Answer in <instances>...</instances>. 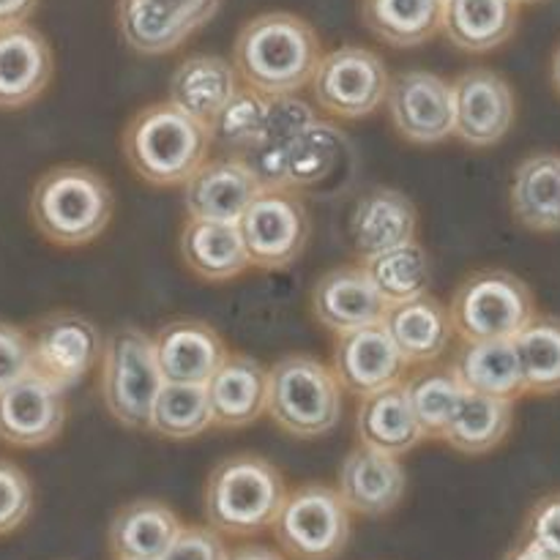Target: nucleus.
Returning a JSON list of instances; mask_svg holds the SVG:
<instances>
[{
    "instance_id": "f257e3e1",
    "label": "nucleus",
    "mask_w": 560,
    "mask_h": 560,
    "mask_svg": "<svg viewBox=\"0 0 560 560\" xmlns=\"http://www.w3.org/2000/svg\"><path fill=\"white\" fill-rule=\"evenodd\" d=\"M320 58V36L310 20L293 11L252 16L233 44V66L241 82L266 96L304 91Z\"/></svg>"
},
{
    "instance_id": "f03ea898",
    "label": "nucleus",
    "mask_w": 560,
    "mask_h": 560,
    "mask_svg": "<svg viewBox=\"0 0 560 560\" xmlns=\"http://www.w3.org/2000/svg\"><path fill=\"white\" fill-rule=\"evenodd\" d=\"M284 495L288 485L271 459L252 452L230 454L208 474L202 514L206 525L219 530L224 539H257L271 530Z\"/></svg>"
},
{
    "instance_id": "7ed1b4c3",
    "label": "nucleus",
    "mask_w": 560,
    "mask_h": 560,
    "mask_svg": "<svg viewBox=\"0 0 560 560\" xmlns=\"http://www.w3.org/2000/svg\"><path fill=\"white\" fill-rule=\"evenodd\" d=\"M113 211L115 197L107 178L85 164H58L31 191L33 228L63 249L93 244L109 228Z\"/></svg>"
},
{
    "instance_id": "20e7f679",
    "label": "nucleus",
    "mask_w": 560,
    "mask_h": 560,
    "mask_svg": "<svg viewBox=\"0 0 560 560\" xmlns=\"http://www.w3.org/2000/svg\"><path fill=\"white\" fill-rule=\"evenodd\" d=\"M124 156L137 178L151 186H184L211 153L202 120L170 102L142 107L124 129Z\"/></svg>"
},
{
    "instance_id": "39448f33",
    "label": "nucleus",
    "mask_w": 560,
    "mask_h": 560,
    "mask_svg": "<svg viewBox=\"0 0 560 560\" xmlns=\"http://www.w3.org/2000/svg\"><path fill=\"white\" fill-rule=\"evenodd\" d=\"M345 392L331 366L306 353H290L268 370L266 413L288 435L312 441L342 421Z\"/></svg>"
},
{
    "instance_id": "423d86ee",
    "label": "nucleus",
    "mask_w": 560,
    "mask_h": 560,
    "mask_svg": "<svg viewBox=\"0 0 560 560\" xmlns=\"http://www.w3.org/2000/svg\"><path fill=\"white\" fill-rule=\"evenodd\" d=\"M164 377L153 355V337L140 326H118L104 339L98 361V394L107 413L126 430H148L153 399Z\"/></svg>"
},
{
    "instance_id": "0eeeda50",
    "label": "nucleus",
    "mask_w": 560,
    "mask_h": 560,
    "mask_svg": "<svg viewBox=\"0 0 560 560\" xmlns=\"http://www.w3.org/2000/svg\"><path fill=\"white\" fill-rule=\"evenodd\" d=\"M271 534L288 560H339L353 536V514L337 487L312 481L288 490Z\"/></svg>"
},
{
    "instance_id": "6e6552de",
    "label": "nucleus",
    "mask_w": 560,
    "mask_h": 560,
    "mask_svg": "<svg viewBox=\"0 0 560 560\" xmlns=\"http://www.w3.org/2000/svg\"><path fill=\"white\" fill-rule=\"evenodd\" d=\"M448 315L459 339H514L536 317V299L517 273L481 268L457 284Z\"/></svg>"
},
{
    "instance_id": "1a4fd4ad",
    "label": "nucleus",
    "mask_w": 560,
    "mask_h": 560,
    "mask_svg": "<svg viewBox=\"0 0 560 560\" xmlns=\"http://www.w3.org/2000/svg\"><path fill=\"white\" fill-rule=\"evenodd\" d=\"M392 74L375 49L345 44L323 52L310 88L315 107L331 118L359 120L386 104Z\"/></svg>"
},
{
    "instance_id": "9d476101",
    "label": "nucleus",
    "mask_w": 560,
    "mask_h": 560,
    "mask_svg": "<svg viewBox=\"0 0 560 560\" xmlns=\"http://www.w3.org/2000/svg\"><path fill=\"white\" fill-rule=\"evenodd\" d=\"M249 266L260 271L290 268L310 244L312 222L295 189H260L238 222Z\"/></svg>"
},
{
    "instance_id": "9b49d317",
    "label": "nucleus",
    "mask_w": 560,
    "mask_h": 560,
    "mask_svg": "<svg viewBox=\"0 0 560 560\" xmlns=\"http://www.w3.org/2000/svg\"><path fill=\"white\" fill-rule=\"evenodd\" d=\"M33 372L63 392L85 381L104 353V334L80 312H49L27 331Z\"/></svg>"
},
{
    "instance_id": "f8f14e48",
    "label": "nucleus",
    "mask_w": 560,
    "mask_h": 560,
    "mask_svg": "<svg viewBox=\"0 0 560 560\" xmlns=\"http://www.w3.org/2000/svg\"><path fill=\"white\" fill-rule=\"evenodd\" d=\"M222 9V0H118V31L145 58L184 47Z\"/></svg>"
},
{
    "instance_id": "ddd939ff",
    "label": "nucleus",
    "mask_w": 560,
    "mask_h": 560,
    "mask_svg": "<svg viewBox=\"0 0 560 560\" xmlns=\"http://www.w3.org/2000/svg\"><path fill=\"white\" fill-rule=\"evenodd\" d=\"M394 131L413 145H438L454 137L452 80L427 69H405L392 77L386 96Z\"/></svg>"
},
{
    "instance_id": "4468645a",
    "label": "nucleus",
    "mask_w": 560,
    "mask_h": 560,
    "mask_svg": "<svg viewBox=\"0 0 560 560\" xmlns=\"http://www.w3.org/2000/svg\"><path fill=\"white\" fill-rule=\"evenodd\" d=\"M454 137L468 148H492L512 131L517 96L498 71L476 66L452 80Z\"/></svg>"
},
{
    "instance_id": "2eb2a0df",
    "label": "nucleus",
    "mask_w": 560,
    "mask_h": 560,
    "mask_svg": "<svg viewBox=\"0 0 560 560\" xmlns=\"http://www.w3.org/2000/svg\"><path fill=\"white\" fill-rule=\"evenodd\" d=\"M66 427V392L38 372H27L0 392V441L14 448H42Z\"/></svg>"
},
{
    "instance_id": "dca6fc26",
    "label": "nucleus",
    "mask_w": 560,
    "mask_h": 560,
    "mask_svg": "<svg viewBox=\"0 0 560 560\" xmlns=\"http://www.w3.org/2000/svg\"><path fill=\"white\" fill-rule=\"evenodd\" d=\"M328 366L337 375L342 392L359 399L402 383L410 370L383 323L339 334Z\"/></svg>"
},
{
    "instance_id": "f3484780",
    "label": "nucleus",
    "mask_w": 560,
    "mask_h": 560,
    "mask_svg": "<svg viewBox=\"0 0 560 560\" xmlns=\"http://www.w3.org/2000/svg\"><path fill=\"white\" fill-rule=\"evenodd\" d=\"M337 492L350 514L364 520L388 517L399 509L408 492V474L399 457L355 446L345 454L337 474Z\"/></svg>"
},
{
    "instance_id": "a211bd4d",
    "label": "nucleus",
    "mask_w": 560,
    "mask_h": 560,
    "mask_svg": "<svg viewBox=\"0 0 560 560\" xmlns=\"http://www.w3.org/2000/svg\"><path fill=\"white\" fill-rule=\"evenodd\" d=\"M312 315L326 331L348 334L355 328L383 323L388 301L361 266H337L323 273L312 288Z\"/></svg>"
},
{
    "instance_id": "6ab92c4d",
    "label": "nucleus",
    "mask_w": 560,
    "mask_h": 560,
    "mask_svg": "<svg viewBox=\"0 0 560 560\" xmlns=\"http://www.w3.org/2000/svg\"><path fill=\"white\" fill-rule=\"evenodd\" d=\"M260 189V180L244 159H206L184 184V208L189 219L238 222Z\"/></svg>"
},
{
    "instance_id": "aec40b11",
    "label": "nucleus",
    "mask_w": 560,
    "mask_h": 560,
    "mask_svg": "<svg viewBox=\"0 0 560 560\" xmlns=\"http://www.w3.org/2000/svg\"><path fill=\"white\" fill-rule=\"evenodd\" d=\"M228 353V345L217 328L195 317L170 320L153 334V355L164 383L206 386Z\"/></svg>"
},
{
    "instance_id": "412c9836",
    "label": "nucleus",
    "mask_w": 560,
    "mask_h": 560,
    "mask_svg": "<svg viewBox=\"0 0 560 560\" xmlns=\"http://www.w3.org/2000/svg\"><path fill=\"white\" fill-rule=\"evenodd\" d=\"M55 71L49 42L31 22L0 27V109H22L47 91Z\"/></svg>"
},
{
    "instance_id": "4be33fe9",
    "label": "nucleus",
    "mask_w": 560,
    "mask_h": 560,
    "mask_svg": "<svg viewBox=\"0 0 560 560\" xmlns=\"http://www.w3.org/2000/svg\"><path fill=\"white\" fill-rule=\"evenodd\" d=\"M416 233H419V211L413 200L392 186H375L364 191L350 213V238L361 260L416 241Z\"/></svg>"
},
{
    "instance_id": "5701e85b",
    "label": "nucleus",
    "mask_w": 560,
    "mask_h": 560,
    "mask_svg": "<svg viewBox=\"0 0 560 560\" xmlns=\"http://www.w3.org/2000/svg\"><path fill=\"white\" fill-rule=\"evenodd\" d=\"M383 326L402 359L408 361V366L441 361L452 350L454 337H457L448 306L430 293L388 306Z\"/></svg>"
},
{
    "instance_id": "b1692460",
    "label": "nucleus",
    "mask_w": 560,
    "mask_h": 560,
    "mask_svg": "<svg viewBox=\"0 0 560 560\" xmlns=\"http://www.w3.org/2000/svg\"><path fill=\"white\" fill-rule=\"evenodd\" d=\"M213 427L241 430L266 416L268 370L252 355L228 353L206 383Z\"/></svg>"
},
{
    "instance_id": "393cba45",
    "label": "nucleus",
    "mask_w": 560,
    "mask_h": 560,
    "mask_svg": "<svg viewBox=\"0 0 560 560\" xmlns=\"http://www.w3.org/2000/svg\"><path fill=\"white\" fill-rule=\"evenodd\" d=\"M448 366L465 392L509 402L525 397L523 370L512 339H459Z\"/></svg>"
},
{
    "instance_id": "a878e982",
    "label": "nucleus",
    "mask_w": 560,
    "mask_h": 560,
    "mask_svg": "<svg viewBox=\"0 0 560 560\" xmlns=\"http://www.w3.org/2000/svg\"><path fill=\"white\" fill-rule=\"evenodd\" d=\"M173 506L156 498H137L113 514L107 547L113 560H159L180 530Z\"/></svg>"
},
{
    "instance_id": "bb28decb",
    "label": "nucleus",
    "mask_w": 560,
    "mask_h": 560,
    "mask_svg": "<svg viewBox=\"0 0 560 560\" xmlns=\"http://www.w3.org/2000/svg\"><path fill=\"white\" fill-rule=\"evenodd\" d=\"M238 88L241 77L233 60L222 58V55L195 52L180 60L170 74L167 102L208 126L213 115L235 96Z\"/></svg>"
},
{
    "instance_id": "cd10ccee",
    "label": "nucleus",
    "mask_w": 560,
    "mask_h": 560,
    "mask_svg": "<svg viewBox=\"0 0 560 560\" xmlns=\"http://www.w3.org/2000/svg\"><path fill=\"white\" fill-rule=\"evenodd\" d=\"M355 435L361 446L388 454V457H405L421 441H427L402 383L361 397L359 410H355Z\"/></svg>"
},
{
    "instance_id": "c85d7f7f",
    "label": "nucleus",
    "mask_w": 560,
    "mask_h": 560,
    "mask_svg": "<svg viewBox=\"0 0 560 560\" xmlns=\"http://www.w3.org/2000/svg\"><path fill=\"white\" fill-rule=\"evenodd\" d=\"M509 206L520 228L530 233H560V153L539 151L514 167Z\"/></svg>"
},
{
    "instance_id": "c756f323",
    "label": "nucleus",
    "mask_w": 560,
    "mask_h": 560,
    "mask_svg": "<svg viewBox=\"0 0 560 560\" xmlns=\"http://www.w3.org/2000/svg\"><path fill=\"white\" fill-rule=\"evenodd\" d=\"M517 27V0H443L441 31L459 52H492L503 47Z\"/></svg>"
},
{
    "instance_id": "7c9ffc66",
    "label": "nucleus",
    "mask_w": 560,
    "mask_h": 560,
    "mask_svg": "<svg viewBox=\"0 0 560 560\" xmlns=\"http://www.w3.org/2000/svg\"><path fill=\"white\" fill-rule=\"evenodd\" d=\"M320 115L299 98L295 93L290 96H271V109H268V124L262 129L260 140L252 145L244 162L260 180L262 189H288V156L293 148L295 137L306 129Z\"/></svg>"
},
{
    "instance_id": "2f4dec72",
    "label": "nucleus",
    "mask_w": 560,
    "mask_h": 560,
    "mask_svg": "<svg viewBox=\"0 0 560 560\" xmlns=\"http://www.w3.org/2000/svg\"><path fill=\"white\" fill-rule=\"evenodd\" d=\"M178 252L184 266L202 282H230L252 268L235 222L186 219L180 228Z\"/></svg>"
},
{
    "instance_id": "473e14b6",
    "label": "nucleus",
    "mask_w": 560,
    "mask_h": 560,
    "mask_svg": "<svg viewBox=\"0 0 560 560\" xmlns=\"http://www.w3.org/2000/svg\"><path fill=\"white\" fill-rule=\"evenodd\" d=\"M512 427L514 402L463 392L441 441L465 457H485L506 441Z\"/></svg>"
},
{
    "instance_id": "72a5a7b5",
    "label": "nucleus",
    "mask_w": 560,
    "mask_h": 560,
    "mask_svg": "<svg viewBox=\"0 0 560 560\" xmlns=\"http://www.w3.org/2000/svg\"><path fill=\"white\" fill-rule=\"evenodd\" d=\"M443 0H361L366 31L397 49L421 47L441 31Z\"/></svg>"
},
{
    "instance_id": "f704fd0d",
    "label": "nucleus",
    "mask_w": 560,
    "mask_h": 560,
    "mask_svg": "<svg viewBox=\"0 0 560 560\" xmlns=\"http://www.w3.org/2000/svg\"><path fill=\"white\" fill-rule=\"evenodd\" d=\"M361 266L366 268L388 306L419 299L432 288V260L419 241H408V244L394 246L381 255L364 257Z\"/></svg>"
},
{
    "instance_id": "c9c22d12",
    "label": "nucleus",
    "mask_w": 560,
    "mask_h": 560,
    "mask_svg": "<svg viewBox=\"0 0 560 560\" xmlns=\"http://www.w3.org/2000/svg\"><path fill=\"white\" fill-rule=\"evenodd\" d=\"M523 370L525 394H560V317L539 315L512 339Z\"/></svg>"
},
{
    "instance_id": "e433bc0d",
    "label": "nucleus",
    "mask_w": 560,
    "mask_h": 560,
    "mask_svg": "<svg viewBox=\"0 0 560 560\" xmlns=\"http://www.w3.org/2000/svg\"><path fill=\"white\" fill-rule=\"evenodd\" d=\"M402 386L424 438L441 441L443 430H446L448 419H452L454 408L465 392L452 366L438 364V361L421 364L419 370L405 375Z\"/></svg>"
},
{
    "instance_id": "4c0bfd02",
    "label": "nucleus",
    "mask_w": 560,
    "mask_h": 560,
    "mask_svg": "<svg viewBox=\"0 0 560 560\" xmlns=\"http://www.w3.org/2000/svg\"><path fill=\"white\" fill-rule=\"evenodd\" d=\"M213 427L206 386L197 383H164L153 399L148 432L167 441H191Z\"/></svg>"
},
{
    "instance_id": "58836bf2",
    "label": "nucleus",
    "mask_w": 560,
    "mask_h": 560,
    "mask_svg": "<svg viewBox=\"0 0 560 560\" xmlns=\"http://www.w3.org/2000/svg\"><path fill=\"white\" fill-rule=\"evenodd\" d=\"M268 109H271V96L252 88H238L235 96L208 124L211 148H219L222 156L244 159L266 129Z\"/></svg>"
},
{
    "instance_id": "ea45409f",
    "label": "nucleus",
    "mask_w": 560,
    "mask_h": 560,
    "mask_svg": "<svg viewBox=\"0 0 560 560\" xmlns=\"http://www.w3.org/2000/svg\"><path fill=\"white\" fill-rule=\"evenodd\" d=\"M345 156V135L331 120L317 118L295 137L288 156V189L320 186Z\"/></svg>"
},
{
    "instance_id": "a19ab883",
    "label": "nucleus",
    "mask_w": 560,
    "mask_h": 560,
    "mask_svg": "<svg viewBox=\"0 0 560 560\" xmlns=\"http://www.w3.org/2000/svg\"><path fill=\"white\" fill-rule=\"evenodd\" d=\"M36 492L25 470L0 457V539L16 534L31 520Z\"/></svg>"
},
{
    "instance_id": "79ce46f5",
    "label": "nucleus",
    "mask_w": 560,
    "mask_h": 560,
    "mask_svg": "<svg viewBox=\"0 0 560 560\" xmlns=\"http://www.w3.org/2000/svg\"><path fill=\"white\" fill-rule=\"evenodd\" d=\"M520 539L541 547V550L560 560V490L547 492L528 509Z\"/></svg>"
},
{
    "instance_id": "37998d69",
    "label": "nucleus",
    "mask_w": 560,
    "mask_h": 560,
    "mask_svg": "<svg viewBox=\"0 0 560 560\" xmlns=\"http://www.w3.org/2000/svg\"><path fill=\"white\" fill-rule=\"evenodd\" d=\"M230 547L211 525H180L167 552L159 560H224Z\"/></svg>"
},
{
    "instance_id": "c03bdc74",
    "label": "nucleus",
    "mask_w": 560,
    "mask_h": 560,
    "mask_svg": "<svg viewBox=\"0 0 560 560\" xmlns=\"http://www.w3.org/2000/svg\"><path fill=\"white\" fill-rule=\"evenodd\" d=\"M33 372L31 339L14 323L0 320V392Z\"/></svg>"
},
{
    "instance_id": "a18cd8bd",
    "label": "nucleus",
    "mask_w": 560,
    "mask_h": 560,
    "mask_svg": "<svg viewBox=\"0 0 560 560\" xmlns=\"http://www.w3.org/2000/svg\"><path fill=\"white\" fill-rule=\"evenodd\" d=\"M42 0H0V27L22 25L38 11Z\"/></svg>"
},
{
    "instance_id": "49530a36",
    "label": "nucleus",
    "mask_w": 560,
    "mask_h": 560,
    "mask_svg": "<svg viewBox=\"0 0 560 560\" xmlns=\"http://www.w3.org/2000/svg\"><path fill=\"white\" fill-rule=\"evenodd\" d=\"M224 560H288L277 547L257 545V541H244V545L233 547Z\"/></svg>"
},
{
    "instance_id": "de8ad7c7",
    "label": "nucleus",
    "mask_w": 560,
    "mask_h": 560,
    "mask_svg": "<svg viewBox=\"0 0 560 560\" xmlns=\"http://www.w3.org/2000/svg\"><path fill=\"white\" fill-rule=\"evenodd\" d=\"M501 560H556V558H552L550 552L541 550V547L530 545V541L517 539V545L509 547L506 556H503Z\"/></svg>"
},
{
    "instance_id": "09e8293b",
    "label": "nucleus",
    "mask_w": 560,
    "mask_h": 560,
    "mask_svg": "<svg viewBox=\"0 0 560 560\" xmlns=\"http://www.w3.org/2000/svg\"><path fill=\"white\" fill-rule=\"evenodd\" d=\"M550 82H552V88H556V93L560 96V44H558L556 55H552V60H550Z\"/></svg>"
},
{
    "instance_id": "8fccbe9b",
    "label": "nucleus",
    "mask_w": 560,
    "mask_h": 560,
    "mask_svg": "<svg viewBox=\"0 0 560 560\" xmlns=\"http://www.w3.org/2000/svg\"><path fill=\"white\" fill-rule=\"evenodd\" d=\"M520 5H528V3H541V0H517Z\"/></svg>"
}]
</instances>
